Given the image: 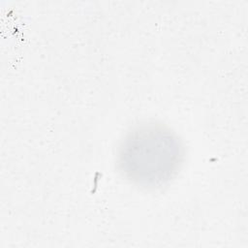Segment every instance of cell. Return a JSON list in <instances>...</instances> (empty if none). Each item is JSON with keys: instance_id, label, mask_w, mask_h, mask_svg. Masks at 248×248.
Wrapping results in <instances>:
<instances>
[{"instance_id": "1", "label": "cell", "mask_w": 248, "mask_h": 248, "mask_svg": "<svg viewBox=\"0 0 248 248\" xmlns=\"http://www.w3.org/2000/svg\"><path fill=\"white\" fill-rule=\"evenodd\" d=\"M178 156L177 141L162 131L137 132L121 154L125 170L134 179L147 182L161 181L170 174Z\"/></svg>"}]
</instances>
